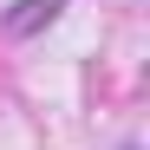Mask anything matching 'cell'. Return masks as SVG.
Wrapping results in <instances>:
<instances>
[{
  "label": "cell",
  "instance_id": "obj_1",
  "mask_svg": "<svg viewBox=\"0 0 150 150\" xmlns=\"http://www.w3.org/2000/svg\"><path fill=\"white\" fill-rule=\"evenodd\" d=\"M59 7H65V0H13V7L0 13V33H7V39H26V33H39V26H52Z\"/></svg>",
  "mask_w": 150,
  "mask_h": 150
}]
</instances>
